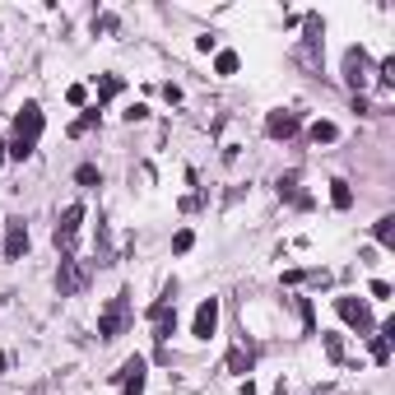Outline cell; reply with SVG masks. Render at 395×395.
Masks as SVG:
<instances>
[{"label":"cell","mask_w":395,"mask_h":395,"mask_svg":"<svg viewBox=\"0 0 395 395\" xmlns=\"http://www.w3.org/2000/svg\"><path fill=\"white\" fill-rule=\"evenodd\" d=\"M321 344H326L330 363H344V339H339V335H321Z\"/></svg>","instance_id":"cell-18"},{"label":"cell","mask_w":395,"mask_h":395,"mask_svg":"<svg viewBox=\"0 0 395 395\" xmlns=\"http://www.w3.org/2000/svg\"><path fill=\"white\" fill-rule=\"evenodd\" d=\"M121 89H126V84H121V75H102V79H98V107H102V102H112Z\"/></svg>","instance_id":"cell-16"},{"label":"cell","mask_w":395,"mask_h":395,"mask_svg":"<svg viewBox=\"0 0 395 395\" xmlns=\"http://www.w3.org/2000/svg\"><path fill=\"white\" fill-rule=\"evenodd\" d=\"M391 339H395V321H386V326L372 335V358L377 363H391Z\"/></svg>","instance_id":"cell-13"},{"label":"cell","mask_w":395,"mask_h":395,"mask_svg":"<svg viewBox=\"0 0 395 395\" xmlns=\"http://www.w3.org/2000/svg\"><path fill=\"white\" fill-rule=\"evenodd\" d=\"M0 158H5V145H0Z\"/></svg>","instance_id":"cell-28"},{"label":"cell","mask_w":395,"mask_h":395,"mask_svg":"<svg viewBox=\"0 0 395 395\" xmlns=\"http://www.w3.org/2000/svg\"><path fill=\"white\" fill-rule=\"evenodd\" d=\"M330 205H335V209H349L353 205V191H349V181H330Z\"/></svg>","instance_id":"cell-17"},{"label":"cell","mask_w":395,"mask_h":395,"mask_svg":"<svg viewBox=\"0 0 395 395\" xmlns=\"http://www.w3.org/2000/svg\"><path fill=\"white\" fill-rule=\"evenodd\" d=\"M228 372L233 377H247L251 367H256V349H247V344H233V349H228V363H224Z\"/></svg>","instance_id":"cell-12"},{"label":"cell","mask_w":395,"mask_h":395,"mask_svg":"<svg viewBox=\"0 0 395 395\" xmlns=\"http://www.w3.org/2000/svg\"><path fill=\"white\" fill-rule=\"evenodd\" d=\"M79 224H84V205H66V214L56 219V233H51V237H56V247H61V256H70Z\"/></svg>","instance_id":"cell-8"},{"label":"cell","mask_w":395,"mask_h":395,"mask_svg":"<svg viewBox=\"0 0 395 395\" xmlns=\"http://www.w3.org/2000/svg\"><path fill=\"white\" fill-rule=\"evenodd\" d=\"M28 251V224L23 219H5V260H19Z\"/></svg>","instance_id":"cell-10"},{"label":"cell","mask_w":395,"mask_h":395,"mask_svg":"<svg viewBox=\"0 0 395 395\" xmlns=\"http://www.w3.org/2000/svg\"><path fill=\"white\" fill-rule=\"evenodd\" d=\"M284 284H288V288H293V284H307V270H288V274H284Z\"/></svg>","instance_id":"cell-25"},{"label":"cell","mask_w":395,"mask_h":395,"mask_svg":"<svg viewBox=\"0 0 395 395\" xmlns=\"http://www.w3.org/2000/svg\"><path fill=\"white\" fill-rule=\"evenodd\" d=\"M274 395H284V382H279V386H274Z\"/></svg>","instance_id":"cell-27"},{"label":"cell","mask_w":395,"mask_h":395,"mask_svg":"<svg viewBox=\"0 0 395 395\" xmlns=\"http://www.w3.org/2000/svg\"><path fill=\"white\" fill-rule=\"evenodd\" d=\"M145 358H140V353H130V358L121 363V367H116L112 372V382L121 386V395H145Z\"/></svg>","instance_id":"cell-6"},{"label":"cell","mask_w":395,"mask_h":395,"mask_svg":"<svg viewBox=\"0 0 395 395\" xmlns=\"http://www.w3.org/2000/svg\"><path fill=\"white\" fill-rule=\"evenodd\" d=\"M191 247H195V233H191V228H181V233L172 237V251L181 256V251H191Z\"/></svg>","instance_id":"cell-22"},{"label":"cell","mask_w":395,"mask_h":395,"mask_svg":"<svg viewBox=\"0 0 395 395\" xmlns=\"http://www.w3.org/2000/svg\"><path fill=\"white\" fill-rule=\"evenodd\" d=\"M42 126H47L42 107H37V102H23L19 116H14V135H10V145H5V154L23 163V158L37 149V140H42Z\"/></svg>","instance_id":"cell-1"},{"label":"cell","mask_w":395,"mask_h":395,"mask_svg":"<svg viewBox=\"0 0 395 395\" xmlns=\"http://www.w3.org/2000/svg\"><path fill=\"white\" fill-rule=\"evenodd\" d=\"M372 75H377V79H382L386 89H391V84H395V56H386V61H382V66H377V70H372Z\"/></svg>","instance_id":"cell-21"},{"label":"cell","mask_w":395,"mask_h":395,"mask_svg":"<svg viewBox=\"0 0 395 395\" xmlns=\"http://www.w3.org/2000/svg\"><path fill=\"white\" fill-rule=\"evenodd\" d=\"M307 135H312L316 145H335V140H339V126H335V121H312V130H307Z\"/></svg>","instance_id":"cell-15"},{"label":"cell","mask_w":395,"mask_h":395,"mask_svg":"<svg viewBox=\"0 0 395 395\" xmlns=\"http://www.w3.org/2000/svg\"><path fill=\"white\" fill-rule=\"evenodd\" d=\"M75 177H79V186H98V181H102V177H98V168H93V163H84V168H79Z\"/></svg>","instance_id":"cell-23"},{"label":"cell","mask_w":395,"mask_h":395,"mask_svg":"<svg viewBox=\"0 0 395 395\" xmlns=\"http://www.w3.org/2000/svg\"><path fill=\"white\" fill-rule=\"evenodd\" d=\"M172 298H177V279L163 284V298L149 307V326H154V339H158V344H168V335L177 330V312H172Z\"/></svg>","instance_id":"cell-2"},{"label":"cell","mask_w":395,"mask_h":395,"mask_svg":"<svg viewBox=\"0 0 395 395\" xmlns=\"http://www.w3.org/2000/svg\"><path fill=\"white\" fill-rule=\"evenodd\" d=\"M335 312H339V321H344V326H353L358 335H372V312H367V303H363V298H353V293L335 298Z\"/></svg>","instance_id":"cell-5"},{"label":"cell","mask_w":395,"mask_h":395,"mask_svg":"<svg viewBox=\"0 0 395 395\" xmlns=\"http://www.w3.org/2000/svg\"><path fill=\"white\" fill-rule=\"evenodd\" d=\"M237 66H242V61H237V51H219V56H214V70H219V75H237Z\"/></svg>","instance_id":"cell-19"},{"label":"cell","mask_w":395,"mask_h":395,"mask_svg":"<svg viewBox=\"0 0 395 395\" xmlns=\"http://www.w3.org/2000/svg\"><path fill=\"white\" fill-rule=\"evenodd\" d=\"M372 237L382 242V247H395V214H382L372 224Z\"/></svg>","instance_id":"cell-14"},{"label":"cell","mask_w":395,"mask_h":395,"mask_svg":"<svg viewBox=\"0 0 395 395\" xmlns=\"http://www.w3.org/2000/svg\"><path fill=\"white\" fill-rule=\"evenodd\" d=\"M126 321H130V293H116L112 303L102 307V316H98V335L102 339H116L126 330Z\"/></svg>","instance_id":"cell-4"},{"label":"cell","mask_w":395,"mask_h":395,"mask_svg":"<svg viewBox=\"0 0 395 395\" xmlns=\"http://www.w3.org/2000/svg\"><path fill=\"white\" fill-rule=\"evenodd\" d=\"M66 98H70V102H75V107H79V102L89 98V89H84V84H70V89H66Z\"/></svg>","instance_id":"cell-24"},{"label":"cell","mask_w":395,"mask_h":395,"mask_svg":"<svg viewBox=\"0 0 395 395\" xmlns=\"http://www.w3.org/2000/svg\"><path fill=\"white\" fill-rule=\"evenodd\" d=\"M219 330V298H205L200 307H195V321H191V335L195 339H209Z\"/></svg>","instance_id":"cell-9"},{"label":"cell","mask_w":395,"mask_h":395,"mask_svg":"<svg viewBox=\"0 0 395 395\" xmlns=\"http://www.w3.org/2000/svg\"><path fill=\"white\" fill-rule=\"evenodd\" d=\"M372 298H391V284H386V279H372Z\"/></svg>","instance_id":"cell-26"},{"label":"cell","mask_w":395,"mask_h":395,"mask_svg":"<svg viewBox=\"0 0 395 395\" xmlns=\"http://www.w3.org/2000/svg\"><path fill=\"white\" fill-rule=\"evenodd\" d=\"M89 274H93V265H89V260L66 256V260H61V270H56V293H61V298L84 293V288H89Z\"/></svg>","instance_id":"cell-3"},{"label":"cell","mask_w":395,"mask_h":395,"mask_svg":"<svg viewBox=\"0 0 395 395\" xmlns=\"http://www.w3.org/2000/svg\"><path fill=\"white\" fill-rule=\"evenodd\" d=\"M265 135H270V140H293L298 135V116L284 112V107H279V112H270V116H265Z\"/></svg>","instance_id":"cell-11"},{"label":"cell","mask_w":395,"mask_h":395,"mask_svg":"<svg viewBox=\"0 0 395 395\" xmlns=\"http://www.w3.org/2000/svg\"><path fill=\"white\" fill-rule=\"evenodd\" d=\"M93 126H98V107H93V112H84V116H79V121H75V126H70V135H75V140H79V135H89Z\"/></svg>","instance_id":"cell-20"},{"label":"cell","mask_w":395,"mask_h":395,"mask_svg":"<svg viewBox=\"0 0 395 395\" xmlns=\"http://www.w3.org/2000/svg\"><path fill=\"white\" fill-rule=\"evenodd\" d=\"M344 79H349L353 93L372 84V61H367V51H363V47H349V51H344Z\"/></svg>","instance_id":"cell-7"}]
</instances>
